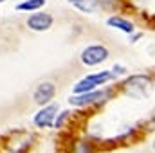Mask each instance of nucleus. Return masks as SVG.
Instances as JSON below:
<instances>
[{
  "label": "nucleus",
  "mask_w": 155,
  "mask_h": 153,
  "mask_svg": "<svg viewBox=\"0 0 155 153\" xmlns=\"http://www.w3.org/2000/svg\"><path fill=\"white\" fill-rule=\"evenodd\" d=\"M35 142V135L27 132H18L13 133V137L7 139L5 142V151L9 153H25Z\"/></svg>",
  "instance_id": "f257e3e1"
},
{
  "label": "nucleus",
  "mask_w": 155,
  "mask_h": 153,
  "mask_svg": "<svg viewBox=\"0 0 155 153\" xmlns=\"http://www.w3.org/2000/svg\"><path fill=\"white\" fill-rule=\"evenodd\" d=\"M54 92H56V88L52 83H41V85H38V88L35 92V101L38 105H47L52 99Z\"/></svg>",
  "instance_id": "423d86ee"
},
{
  "label": "nucleus",
  "mask_w": 155,
  "mask_h": 153,
  "mask_svg": "<svg viewBox=\"0 0 155 153\" xmlns=\"http://www.w3.org/2000/svg\"><path fill=\"white\" fill-rule=\"evenodd\" d=\"M71 4L83 13H94L99 7V0H71Z\"/></svg>",
  "instance_id": "6e6552de"
},
{
  "label": "nucleus",
  "mask_w": 155,
  "mask_h": 153,
  "mask_svg": "<svg viewBox=\"0 0 155 153\" xmlns=\"http://www.w3.org/2000/svg\"><path fill=\"white\" fill-rule=\"evenodd\" d=\"M112 76H114L112 72H99V74H92V76L81 79L76 86H74V92H76V94L90 92V90H94L97 85H105V83H107Z\"/></svg>",
  "instance_id": "f03ea898"
},
{
  "label": "nucleus",
  "mask_w": 155,
  "mask_h": 153,
  "mask_svg": "<svg viewBox=\"0 0 155 153\" xmlns=\"http://www.w3.org/2000/svg\"><path fill=\"white\" fill-rule=\"evenodd\" d=\"M43 5H45V0H27L24 4H18L16 9H20V11H35V9L43 7Z\"/></svg>",
  "instance_id": "9b49d317"
},
{
  "label": "nucleus",
  "mask_w": 155,
  "mask_h": 153,
  "mask_svg": "<svg viewBox=\"0 0 155 153\" xmlns=\"http://www.w3.org/2000/svg\"><path fill=\"white\" fill-rule=\"evenodd\" d=\"M108 58V50L103 45H90L81 52V61L88 67H94Z\"/></svg>",
  "instance_id": "7ed1b4c3"
},
{
  "label": "nucleus",
  "mask_w": 155,
  "mask_h": 153,
  "mask_svg": "<svg viewBox=\"0 0 155 153\" xmlns=\"http://www.w3.org/2000/svg\"><path fill=\"white\" fill-rule=\"evenodd\" d=\"M27 25L33 31H47L52 25V16L47 13H35L27 18Z\"/></svg>",
  "instance_id": "20e7f679"
},
{
  "label": "nucleus",
  "mask_w": 155,
  "mask_h": 153,
  "mask_svg": "<svg viewBox=\"0 0 155 153\" xmlns=\"http://www.w3.org/2000/svg\"><path fill=\"white\" fill-rule=\"evenodd\" d=\"M0 2H2V0H0Z\"/></svg>",
  "instance_id": "f8f14e48"
},
{
  "label": "nucleus",
  "mask_w": 155,
  "mask_h": 153,
  "mask_svg": "<svg viewBox=\"0 0 155 153\" xmlns=\"http://www.w3.org/2000/svg\"><path fill=\"white\" fill-rule=\"evenodd\" d=\"M105 97V92H83V96H78V97H72L71 103L72 105H78V106H85V105H90V103H96L99 99Z\"/></svg>",
  "instance_id": "0eeeda50"
},
{
  "label": "nucleus",
  "mask_w": 155,
  "mask_h": 153,
  "mask_svg": "<svg viewBox=\"0 0 155 153\" xmlns=\"http://www.w3.org/2000/svg\"><path fill=\"white\" fill-rule=\"evenodd\" d=\"M146 85H148V77L146 76H134L124 83V88L128 92H132L134 88H144Z\"/></svg>",
  "instance_id": "9d476101"
},
{
  "label": "nucleus",
  "mask_w": 155,
  "mask_h": 153,
  "mask_svg": "<svg viewBox=\"0 0 155 153\" xmlns=\"http://www.w3.org/2000/svg\"><path fill=\"white\" fill-rule=\"evenodd\" d=\"M56 110H58L56 105H49L47 108L40 110L38 114L35 115V124H36L38 128H49V126L52 124V121H54Z\"/></svg>",
  "instance_id": "39448f33"
},
{
  "label": "nucleus",
  "mask_w": 155,
  "mask_h": 153,
  "mask_svg": "<svg viewBox=\"0 0 155 153\" xmlns=\"http://www.w3.org/2000/svg\"><path fill=\"white\" fill-rule=\"evenodd\" d=\"M108 25H110V27H116V29H121V31H124V33H132V31H134V25H132L128 20L119 18V16L108 18Z\"/></svg>",
  "instance_id": "1a4fd4ad"
}]
</instances>
